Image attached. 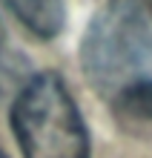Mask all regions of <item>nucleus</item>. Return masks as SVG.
I'll list each match as a JSON object with an SVG mask.
<instances>
[{
  "label": "nucleus",
  "mask_w": 152,
  "mask_h": 158,
  "mask_svg": "<svg viewBox=\"0 0 152 158\" xmlns=\"http://www.w3.org/2000/svg\"><path fill=\"white\" fill-rule=\"evenodd\" d=\"M80 63L106 101L152 86V0H106L86 26Z\"/></svg>",
  "instance_id": "1"
},
{
  "label": "nucleus",
  "mask_w": 152,
  "mask_h": 158,
  "mask_svg": "<svg viewBox=\"0 0 152 158\" xmlns=\"http://www.w3.org/2000/svg\"><path fill=\"white\" fill-rule=\"evenodd\" d=\"M12 129L26 158H89L86 124L58 72L23 83L12 104Z\"/></svg>",
  "instance_id": "2"
},
{
  "label": "nucleus",
  "mask_w": 152,
  "mask_h": 158,
  "mask_svg": "<svg viewBox=\"0 0 152 158\" xmlns=\"http://www.w3.org/2000/svg\"><path fill=\"white\" fill-rule=\"evenodd\" d=\"M109 106L123 132L135 138H152V86L123 92L109 101Z\"/></svg>",
  "instance_id": "3"
},
{
  "label": "nucleus",
  "mask_w": 152,
  "mask_h": 158,
  "mask_svg": "<svg viewBox=\"0 0 152 158\" xmlns=\"http://www.w3.org/2000/svg\"><path fill=\"white\" fill-rule=\"evenodd\" d=\"M6 9L37 38L49 40L63 29L60 0H3Z\"/></svg>",
  "instance_id": "4"
},
{
  "label": "nucleus",
  "mask_w": 152,
  "mask_h": 158,
  "mask_svg": "<svg viewBox=\"0 0 152 158\" xmlns=\"http://www.w3.org/2000/svg\"><path fill=\"white\" fill-rule=\"evenodd\" d=\"M29 81V69H26V60L17 52L0 46V98L3 95H17L23 89V83Z\"/></svg>",
  "instance_id": "5"
},
{
  "label": "nucleus",
  "mask_w": 152,
  "mask_h": 158,
  "mask_svg": "<svg viewBox=\"0 0 152 158\" xmlns=\"http://www.w3.org/2000/svg\"><path fill=\"white\" fill-rule=\"evenodd\" d=\"M3 38H6V35H3V23H0V46H6V40H3Z\"/></svg>",
  "instance_id": "6"
},
{
  "label": "nucleus",
  "mask_w": 152,
  "mask_h": 158,
  "mask_svg": "<svg viewBox=\"0 0 152 158\" xmlns=\"http://www.w3.org/2000/svg\"><path fill=\"white\" fill-rule=\"evenodd\" d=\"M0 158H9V155H6V152H3V147H0Z\"/></svg>",
  "instance_id": "7"
}]
</instances>
